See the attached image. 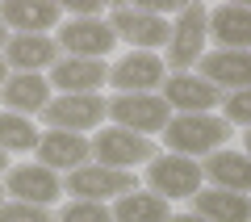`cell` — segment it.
I'll list each match as a JSON object with an SVG mask.
<instances>
[{
	"label": "cell",
	"instance_id": "obj_1",
	"mask_svg": "<svg viewBox=\"0 0 251 222\" xmlns=\"http://www.w3.org/2000/svg\"><path fill=\"white\" fill-rule=\"evenodd\" d=\"M163 130H168V151L188 155V160L222 151V142L230 139V122L226 117H214V113H180Z\"/></svg>",
	"mask_w": 251,
	"mask_h": 222
},
{
	"label": "cell",
	"instance_id": "obj_2",
	"mask_svg": "<svg viewBox=\"0 0 251 222\" xmlns=\"http://www.w3.org/2000/svg\"><path fill=\"white\" fill-rule=\"evenodd\" d=\"M209 38V13L201 4H184L172 26V38H168V67H176V76L193 63H201V46Z\"/></svg>",
	"mask_w": 251,
	"mask_h": 222
},
{
	"label": "cell",
	"instance_id": "obj_3",
	"mask_svg": "<svg viewBox=\"0 0 251 222\" xmlns=\"http://www.w3.org/2000/svg\"><path fill=\"white\" fill-rule=\"evenodd\" d=\"M147 180H151L155 197H197L201 193V164L188 160V155H155L151 168H147Z\"/></svg>",
	"mask_w": 251,
	"mask_h": 222
},
{
	"label": "cell",
	"instance_id": "obj_4",
	"mask_svg": "<svg viewBox=\"0 0 251 222\" xmlns=\"http://www.w3.org/2000/svg\"><path fill=\"white\" fill-rule=\"evenodd\" d=\"M109 117H113V126H122V130H134V134H155L163 130V126L172 122V109L163 97H155V92H138V97H113L109 101Z\"/></svg>",
	"mask_w": 251,
	"mask_h": 222
},
{
	"label": "cell",
	"instance_id": "obj_5",
	"mask_svg": "<svg viewBox=\"0 0 251 222\" xmlns=\"http://www.w3.org/2000/svg\"><path fill=\"white\" fill-rule=\"evenodd\" d=\"M92 155H97L100 168H134L143 160H155V142L143 139L134 130H122V126H109L92 139Z\"/></svg>",
	"mask_w": 251,
	"mask_h": 222
},
{
	"label": "cell",
	"instance_id": "obj_6",
	"mask_svg": "<svg viewBox=\"0 0 251 222\" xmlns=\"http://www.w3.org/2000/svg\"><path fill=\"white\" fill-rule=\"evenodd\" d=\"M109 29H113L117 38H126V42H134L138 51L168 46V38H172V26L159 17V13H151V9H130V4L109 13Z\"/></svg>",
	"mask_w": 251,
	"mask_h": 222
},
{
	"label": "cell",
	"instance_id": "obj_7",
	"mask_svg": "<svg viewBox=\"0 0 251 222\" xmlns=\"http://www.w3.org/2000/svg\"><path fill=\"white\" fill-rule=\"evenodd\" d=\"M168 76V63L155 59L151 51H130L122 63H113L109 71V84H113L122 97H138V92H155Z\"/></svg>",
	"mask_w": 251,
	"mask_h": 222
},
{
	"label": "cell",
	"instance_id": "obj_8",
	"mask_svg": "<svg viewBox=\"0 0 251 222\" xmlns=\"http://www.w3.org/2000/svg\"><path fill=\"white\" fill-rule=\"evenodd\" d=\"M67 193L75 201H109V197H126L134 193V176L122 168H75L67 172Z\"/></svg>",
	"mask_w": 251,
	"mask_h": 222
},
{
	"label": "cell",
	"instance_id": "obj_9",
	"mask_svg": "<svg viewBox=\"0 0 251 222\" xmlns=\"http://www.w3.org/2000/svg\"><path fill=\"white\" fill-rule=\"evenodd\" d=\"M109 113V101H100L97 92L92 97H54L50 105L42 109V122L50 130H67V134H80L100 126V117Z\"/></svg>",
	"mask_w": 251,
	"mask_h": 222
},
{
	"label": "cell",
	"instance_id": "obj_10",
	"mask_svg": "<svg viewBox=\"0 0 251 222\" xmlns=\"http://www.w3.org/2000/svg\"><path fill=\"white\" fill-rule=\"evenodd\" d=\"M59 46L72 55V59H105L117 46V34L109 29V21H100V17H75V21L63 26Z\"/></svg>",
	"mask_w": 251,
	"mask_h": 222
},
{
	"label": "cell",
	"instance_id": "obj_11",
	"mask_svg": "<svg viewBox=\"0 0 251 222\" xmlns=\"http://www.w3.org/2000/svg\"><path fill=\"white\" fill-rule=\"evenodd\" d=\"M201 80L214 84L222 97L251 88V51H214V55H201Z\"/></svg>",
	"mask_w": 251,
	"mask_h": 222
},
{
	"label": "cell",
	"instance_id": "obj_12",
	"mask_svg": "<svg viewBox=\"0 0 251 222\" xmlns=\"http://www.w3.org/2000/svg\"><path fill=\"white\" fill-rule=\"evenodd\" d=\"M4 63L17 67V76H42V67L59 63V42L46 34H13L4 46Z\"/></svg>",
	"mask_w": 251,
	"mask_h": 222
},
{
	"label": "cell",
	"instance_id": "obj_13",
	"mask_svg": "<svg viewBox=\"0 0 251 222\" xmlns=\"http://www.w3.org/2000/svg\"><path fill=\"white\" fill-rule=\"evenodd\" d=\"M105 80H109V71L100 67V59H72V55H63L50 67V84L63 97H92Z\"/></svg>",
	"mask_w": 251,
	"mask_h": 222
},
{
	"label": "cell",
	"instance_id": "obj_14",
	"mask_svg": "<svg viewBox=\"0 0 251 222\" xmlns=\"http://www.w3.org/2000/svg\"><path fill=\"white\" fill-rule=\"evenodd\" d=\"M38 164L42 168H84L88 164V155H92V142L84 139V134H67V130H46L42 139H38Z\"/></svg>",
	"mask_w": 251,
	"mask_h": 222
},
{
	"label": "cell",
	"instance_id": "obj_15",
	"mask_svg": "<svg viewBox=\"0 0 251 222\" xmlns=\"http://www.w3.org/2000/svg\"><path fill=\"white\" fill-rule=\"evenodd\" d=\"M163 101H168V109H180V113H209V109L222 105L226 97L214 88V84H205L201 76H188V71H180V76H172V80H168Z\"/></svg>",
	"mask_w": 251,
	"mask_h": 222
},
{
	"label": "cell",
	"instance_id": "obj_16",
	"mask_svg": "<svg viewBox=\"0 0 251 222\" xmlns=\"http://www.w3.org/2000/svg\"><path fill=\"white\" fill-rule=\"evenodd\" d=\"M4 189H9L17 201H29V205H50L54 197H59V176H54L50 168H42V164H21V168H13L9 176H4Z\"/></svg>",
	"mask_w": 251,
	"mask_h": 222
},
{
	"label": "cell",
	"instance_id": "obj_17",
	"mask_svg": "<svg viewBox=\"0 0 251 222\" xmlns=\"http://www.w3.org/2000/svg\"><path fill=\"white\" fill-rule=\"evenodd\" d=\"M59 17H63V9L50 4V0H4L0 4V21L9 29H17V34H46Z\"/></svg>",
	"mask_w": 251,
	"mask_h": 222
},
{
	"label": "cell",
	"instance_id": "obj_18",
	"mask_svg": "<svg viewBox=\"0 0 251 222\" xmlns=\"http://www.w3.org/2000/svg\"><path fill=\"white\" fill-rule=\"evenodd\" d=\"M0 101L9 105V113H42L50 105V80L46 76H9L4 88H0Z\"/></svg>",
	"mask_w": 251,
	"mask_h": 222
},
{
	"label": "cell",
	"instance_id": "obj_19",
	"mask_svg": "<svg viewBox=\"0 0 251 222\" xmlns=\"http://www.w3.org/2000/svg\"><path fill=\"white\" fill-rule=\"evenodd\" d=\"M209 38L222 42V51H251V9L247 4H222L209 13Z\"/></svg>",
	"mask_w": 251,
	"mask_h": 222
},
{
	"label": "cell",
	"instance_id": "obj_20",
	"mask_svg": "<svg viewBox=\"0 0 251 222\" xmlns=\"http://www.w3.org/2000/svg\"><path fill=\"white\" fill-rule=\"evenodd\" d=\"M201 176L214 180V189L226 193H251V160L239 151H214L201 164Z\"/></svg>",
	"mask_w": 251,
	"mask_h": 222
},
{
	"label": "cell",
	"instance_id": "obj_21",
	"mask_svg": "<svg viewBox=\"0 0 251 222\" xmlns=\"http://www.w3.org/2000/svg\"><path fill=\"white\" fill-rule=\"evenodd\" d=\"M193 214L205 222H251L247 193H226V189H201L193 197Z\"/></svg>",
	"mask_w": 251,
	"mask_h": 222
},
{
	"label": "cell",
	"instance_id": "obj_22",
	"mask_svg": "<svg viewBox=\"0 0 251 222\" xmlns=\"http://www.w3.org/2000/svg\"><path fill=\"white\" fill-rule=\"evenodd\" d=\"M113 222H168L172 214H168V201L163 197H155V193H126V197H117V205L113 210Z\"/></svg>",
	"mask_w": 251,
	"mask_h": 222
},
{
	"label": "cell",
	"instance_id": "obj_23",
	"mask_svg": "<svg viewBox=\"0 0 251 222\" xmlns=\"http://www.w3.org/2000/svg\"><path fill=\"white\" fill-rule=\"evenodd\" d=\"M42 134L21 113H0V151H34Z\"/></svg>",
	"mask_w": 251,
	"mask_h": 222
},
{
	"label": "cell",
	"instance_id": "obj_24",
	"mask_svg": "<svg viewBox=\"0 0 251 222\" xmlns=\"http://www.w3.org/2000/svg\"><path fill=\"white\" fill-rule=\"evenodd\" d=\"M0 222H54V214L46 210V205L9 201V205H0Z\"/></svg>",
	"mask_w": 251,
	"mask_h": 222
},
{
	"label": "cell",
	"instance_id": "obj_25",
	"mask_svg": "<svg viewBox=\"0 0 251 222\" xmlns=\"http://www.w3.org/2000/svg\"><path fill=\"white\" fill-rule=\"evenodd\" d=\"M54 222H113V214H109L100 201H72Z\"/></svg>",
	"mask_w": 251,
	"mask_h": 222
},
{
	"label": "cell",
	"instance_id": "obj_26",
	"mask_svg": "<svg viewBox=\"0 0 251 222\" xmlns=\"http://www.w3.org/2000/svg\"><path fill=\"white\" fill-rule=\"evenodd\" d=\"M226 105V122H239V126H251V88H243V92H230V97L222 101Z\"/></svg>",
	"mask_w": 251,
	"mask_h": 222
},
{
	"label": "cell",
	"instance_id": "obj_27",
	"mask_svg": "<svg viewBox=\"0 0 251 222\" xmlns=\"http://www.w3.org/2000/svg\"><path fill=\"white\" fill-rule=\"evenodd\" d=\"M72 13H75V17H100V4H92V0H75Z\"/></svg>",
	"mask_w": 251,
	"mask_h": 222
},
{
	"label": "cell",
	"instance_id": "obj_28",
	"mask_svg": "<svg viewBox=\"0 0 251 222\" xmlns=\"http://www.w3.org/2000/svg\"><path fill=\"white\" fill-rule=\"evenodd\" d=\"M168 222H205V218H197V214H180V218H168Z\"/></svg>",
	"mask_w": 251,
	"mask_h": 222
},
{
	"label": "cell",
	"instance_id": "obj_29",
	"mask_svg": "<svg viewBox=\"0 0 251 222\" xmlns=\"http://www.w3.org/2000/svg\"><path fill=\"white\" fill-rule=\"evenodd\" d=\"M4 80H9V63L0 59V88H4Z\"/></svg>",
	"mask_w": 251,
	"mask_h": 222
},
{
	"label": "cell",
	"instance_id": "obj_30",
	"mask_svg": "<svg viewBox=\"0 0 251 222\" xmlns=\"http://www.w3.org/2000/svg\"><path fill=\"white\" fill-rule=\"evenodd\" d=\"M0 46H9V34H4V21H0Z\"/></svg>",
	"mask_w": 251,
	"mask_h": 222
},
{
	"label": "cell",
	"instance_id": "obj_31",
	"mask_svg": "<svg viewBox=\"0 0 251 222\" xmlns=\"http://www.w3.org/2000/svg\"><path fill=\"white\" fill-rule=\"evenodd\" d=\"M243 142H247V160H251V130H247V134H243Z\"/></svg>",
	"mask_w": 251,
	"mask_h": 222
},
{
	"label": "cell",
	"instance_id": "obj_32",
	"mask_svg": "<svg viewBox=\"0 0 251 222\" xmlns=\"http://www.w3.org/2000/svg\"><path fill=\"white\" fill-rule=\"evenodd\" d=\"M0 168H9V160H4V151H0Z\"/></svg>",
	"mask_w": 251,
	"mask_h": 222
}]
</instances>
